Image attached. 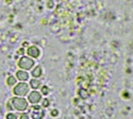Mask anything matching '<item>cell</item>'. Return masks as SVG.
Returning <instances> with one entry per match:
<instances>
[{
	"label": "cell",
	"mask_w": 133,
	"mask_h": 119,
	"mask_svg": "<svg viewBox=\"0 0 133 119\" xmlns=\"http://www.w3.org/2000/svg\"><path fill=\"white\" fill-rule=\"evenodd\" d=\"M11 102L13 103V109L17 110V111H26L28 107V103L24 98H13L11 100Z\"/></svg>",
	"instance_id": "1"
},
{
	"label": "cell",
	"mask_w": 133,
	"mask_h": 119,
	"mask_svg": "<svg viewBox=\"0 0 133 119\" xmlns=\"http://www.w3.org/2000/svg\"><path fill=\"white\" fill-rule=\"evenodd\" d=\"M28 92H29V86H28L27 84H25V83L18 84L16 87L14 88V93L17 94V95L24 97V95H26Z\"/></svg>",
	"instance_id": "2"
},
{
	"label": "cell",
	"mask_w": 133,
	"mask_h": 119,
	"mask_svg": "<svg viewBox=\"0 0 133 119\" xmlns=\"http://www.w3.org/2000/svg\"><path fill=\"white\" fill-rule=\"evenodd\" d=\"M18 66L21 68V69H25V70H30L33 66H34V61L32 59L28 58V57H23L19 62H18Z\"/></svg>",
	"instance_id": "3"
},
{
	"label": "cell",
	"mask_w": 133,
	"mask_h": 119,
	"mask_svg": "<svg viewBox=\"0 0 133 119\" xmlns=\"http://www.w3.org/2000/svg\"><path fill=\"white\" fill-rule=\"evenodd\" d=\"M41 99H42V95H41V93L37 92V91H33V92H31V93L29 94V101H30L31 103H33V104L38 103V102L41 101Z\"/></svg>",
	"instance_id": "4"
},
{
	"label": "cell",
	"mask_w": 133,
	"mask_h": 119,
	"mask_svg": "<svg viewBox=\"0 0 133 119\" xmlns=\"http://www.w3.org/2000/svg\"><path fill=\"white\" fill-rule=\"evenodd\" d=\"M16 76H17V78L19 81H23V82L27 81L29 78V75H28V73L26 71H18L17 74H16Z\"/></svg>",
	"instance_id": "5"
},
{
	"label": "cell",
	"mask_w": 133,
	"mask_h": 119,
	"mask_svg": "<svg viewBox=\"0 0 133 119\" xmlns=\"http://www.w3.org/2000/svg\"><path fill=\"white\" fill-rule=\"evenodd\" d=\"M44 116H45V112H43V111H41L38 109H37V112H32L33 119H42Z\"/></svg>",
	"instance_id": "6"
},
{
	"label": "cell",
	"mask_w": 133,
	"mask_h": 119,
	"mask_svg": "<svg viewBox=\"0 0 133 119\" xmlns=\"http://www.w3.org/2000/svg\"><path fill=\"white\" fill-rule=\"evenodd\" d=\"M29 54H30L31 56H33V57H38L39 52H38V49L36 47H31L29 49Z\"/></svg>",
	"instance_id": "7"
},
{
	"label": "cell",
	"mask_w": 133,
	"mask_h": 119,
	"mask_svg": "<svg viewBox=\"0 0 133 119\" xmlns=\"http://www.w3.org/2000/svg\"><path fill=\"white\" fill-rule=\"evenodd\" d=\"M39 85H41V83H39V81H37V80H32L31 81V87L32 88H38L39 87Z\"/></svg>",
	"instance_id": "8"
},
{
	"label": "cell",
	"mask_w": 133,
	"mask_h": 119,
	"mask_svg": "<svg viewBox=\"0 0 133 119\" xmlns=\"http://www.w3.org/2000/svg\"><path fill=\"white\" fill-rule=\"evenodd\" d=\"M15 83V80L14 78H12V76H10V78L8 80V84H10V85H13Z\"/></svg>",
	"instance_id": "9"
},
{
	"label": "cell",
	"mask_w": 133,
	"mask_h": 119,
	"mask_svg": "<svg viewBox=\"0 0 133 119\" xmlns=\"http://www.w3.org/2000/svg\"><path fill=\"white\" fill-rule=\"evenodd\" d=\"M39 73H41V68H39V67H37V71H36V72L33 71V75H34V76H37Z\"/></svg>",
	"instance_id": "10"
},
{
	"label": "cell",
	"mask_w": 133,
	"mask_h": 119,
	"mask_svg": "<svg viewBox=\"0 0 133 119\" xmlns=\"http://www.w3.org/2000/svg\"><path fill=\"white\" fill-rule=\"evenodd\" d=\"M8 119H16V116L13 114H9L8 115Z\"/></svg>",
	"instance_id": "11"
},
{
	"label": "cell",
	"mask_w": 133,
	"mask_h": 119,
	"mask_svg": "<svg viewBox=\"0 0 133 119\" xmlns=\"http://www.w3.org/2000/svg\"><path fill=\"white\" fill-rule=\"evenodd\" d=\"M20 119H29V117H28L27 114H23V115L20 116Z\"/></svg>",
	"instance_id": "12"
}]
</instances>
